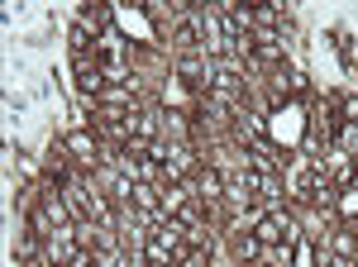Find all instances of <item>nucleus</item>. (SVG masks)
<instances>
[{
  "label": "nucleus",
  "instance_id": "obj_5",
  "mask_svg": "<svg viewBox=\"0 0 358 267\" xmlns=\"http://www.w3.org/2000/svg\"><path fill=\"white\" fill-rule=\"evenodd\" d=\"M315 267H354V258H339L330 248H320V253H315Z\"/></svg>",
  "mask_w": 358,
  "mask_h": 267
},
{
  "label": "nucleus",
  "instance_id": "obj_1",
  "mask_svg": "<svg viewBox=\"0 0 358 267\" xmlns=\"http://www.w3.org/2000/svg\"><path fill=\"white\" fill-rule=\"evenodd\" d=\"M253 234L263 239V248H296L301 243V219H296L292 205H277V210L263 215V224Z\"/></svg>",
  "mask_w": 358,
  "mask_h": 267
},
{
  "label": "nucleus",
  "instance_id": "obj_6",
  "mask_svg": "<svg viewBox=\"0 0 358 267\" xmlns=\"http://www.w3.org/2000/svg\"><path fill=\"white\" fill-rule=\"evenodd\" d=\"M253 267H268V263H253Z\"/></svg>",
  "mask_w": 358,
  "mask_h": 267
},
{
  "label": "nucleus",
  "instance_id": "obj_2",
  "mask_svg": "<svg viewBox=\"0 0 358 267\" xmlns=\"http://www.w3.org/2000/svg\"><path fill=\"white\" fill-rule=\"evenodd\" d=\"M72 72H77V91L82 96H91V106L106 96V86H110V77L101 72V62L96 57H72Z\"/></svg>",
  "mask_w": 358,
  "mask_h": 267
},
{
  "label": "nucleus",
  "instance_id": "obj_4",
  "mask_svg": "<svg viewBox=\"0 0 358 267\" xmlns=\"http://www.w3.org/2000/svg\"><path fill=\"white\" fill-rule=\"evenodd\" d=\"M129 205L143 215H158L163 210V187L158 182H129Z\"/></svg>",
  "mask_w": 358,
  "mask_h": 267
},
{
  "label": "nucleus",
  "instance_id": "obj_3",
  "mask_svg": "<svg viewBox=\"0 0 358 267\" xmlns=\"http://www.w3.org/2000/svg\"><path fill=\"white\" fill-rule=\"evenodd\" d=\"M224 243H229V258H234L239 267L263 263V239H258V234H244V229H229V234H224Z\"/></svg>",
  "mask_w": 358,
  "mask_h": 267
}]
</instances>
